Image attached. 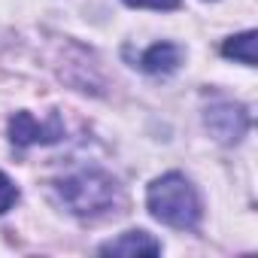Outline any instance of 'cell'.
<instances>
[{"label": "cell", "instance_id": "7a4b0ae2", "mask_svg": "<svg viewBox=\"0 0 258 258\" xmlns=\"http://www.w3.org/2000/svg\"><path fill=\"white\" fill-rule=\"evenodd\" d=\"M61 201L76 216H100L118 204V182L100 170H82L58 182Z\"/></svg>", "mask_w": 258, "mask_h": 258}, {"label": "cell", "instance_id": "52a82bcc", "mask_svg": "<svg viewBox=\"0 0 258 258\" xmlns=\"http://www.w3.org/2000/svg\"><path fill=\"white\" fill-rule=\"evenodd\" d=\"M225 58H234V61H243L246 67L255 64V31H246L240 37H231L225 46H222Z\"/></svg>", "mask_w": 258, "mask_h": 258}, {"label": "cell", "instance_id": "8992f818", "mask_svg": "<svg viewBox=\"0 0 258 258\" xmlns=\"http://www.w3.org/2000/svg\"><path fill=\"white\" fill-rule=\"evenodd\" d=\"M179 58H182L179 46H173V43H155L149 52H143L140 67L146 73H173L179 67Z\"/></svg>", "mask_w": 258, "mask_h": 258}, {"label": "cell", "instance_id": "3957f363", "mask_svg": "<svg viewBox=\"0 0 258 258\" xmlns=\"http://www.w3.org/2000/svg\"><path fill=\"white\" fill-rule=\"evenodd\" d=\"M207 127L213 131V137L219 143H237L249 131V112L240 103L219 100L207 109Z\"/></svg>", "mask_w": 258, "mask_h": 258}, {"label": "cell", "instance_id": "ba28073f", "mask_svg": "<svg viewBox=\"0 0 258 258\" xmlns=\"http://www.w3.org/2000/svg\"><path fill=\"white\" fill-rule=\"evenodd\" d=\"M16 198H19V188H16V182L7 176V173H0V216H4L13 204H16Z\"/></svg>", "mask_w": 258, "mask_h": 258}, {"label": "cell", "instance_id": "6da1fadb", "mask_svg": "<svg viewBox=\"0 0 258 258\" xmlns=\"http://www.w3.org/2000/svg\"><path fill=\"white\" fill-rule=\"evenodd\" d=\"M146 204L152 210V216L170 228H195L201 219V201L195 185L182 176V173H167L161 179H155L146 191Z\"/></svg>", "mask_w": 258, "mask_h": 258}, {"label": "cell", "instance_id": "5b68a950", "mask_svg": "<svg viewBox=\"0 0 258 258\" xmlns=\"http://www.w3.org/2000/svg\"><path fill=\"white\" fill-rule=\"evenodd\" d=\"M103 255H158L161 243L155 237H149L146 231H127L118 240H109L100 246Z\"/></svg>", "mask_w": 258, "mask_h": 258}, {"label": "cell", "instance_id": "9c48e42d", "mask_svg": "<svg viewBox=\"0 0 258 258\" xmlns=\"http://www.w3.org/2000/svg\"><path fill=\"white\" fill-rule=\"evenodd\" d=\"M127 7H146V10H176L179 0H124Z\"/></svg>", "mask_w": 258, "mask_h": 258}, {"label": "cell", "instance_id": "277c9868", "mask_svg": "<svg viewBox=\"0 0 258 258\" xmlns=\"http://www.w3.org/2000/svg\"><path fill=\"white\" fill-rule=\"evenodd\" d=\"M64 131H61V121L52 118L49 124L37 121L31 112H16L13 121H10V140L16 146H37V143H55L61 140Z\"/></svg>", "mask_w": 258, "mask_h": 258}]
</instances>
